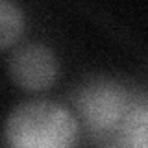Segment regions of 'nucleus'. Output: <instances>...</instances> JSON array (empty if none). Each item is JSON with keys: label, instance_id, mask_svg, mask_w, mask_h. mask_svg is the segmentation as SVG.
<instances>
[{"label": "nucleus", "instance_id": "nucleus-1", "mask_svg": "<svg viewBox=\"0 0 148 148\" xmlns=\"http://www.w3.org/2000/svg\"><path fill=\"white\" fill-rule=\"evenodd\" d=\"M80 122L71 109L50 100H30L9 113L6 148H76Z\"/></svg>", "mask_w": 148, "mask_h": 148}, {"label": "nucleus", "instance_id": "nucleus-2", "mask_svg": "<svg viewBox=\"0 0 148 148\" xmlns=\"http://www.w3.org/2000/svg\"><path fill=\"white\" fill-rule=\"evenodd\" d=\"M137 98L124 85L108 78L85 82L74 96L76 119L95 137L117 133Z\"/></svg>", "mask_w": 148, "mask_h": 148}, {"label": "nucleus", "instance_id": "nucleus-3", "mask_svg": "<svg viewBox=\"0 0 148 148\" xmlns=\"http://www.w3.org/2000/svg\"><path fill=\"white\" fill-rule=\"evenodd\" d=\"M8 72L21 89L43 91L48 89L58 78V58L46 45H21L9 58Z\"/></svg>", "mask_w": 148, "mask_h": 148}, {"label": "nucleus", "instance_id": "nucleus-4", "mask_svg": "<svg viewBox=\"0 0 148 148\" xmlns=\"http://www.w3.org/2000/svg\"><path fill=\"white\" fill-rule=\"evenodd\" d=\"M117 133L120 148H148V106L145 98L133 104Z\"/></svg>", "mask_w": 148, "mask_h": 148}, {"label": "nucleus", "instance_id": "nucleus-5", "mask_svg": "<svg viewBox=\"0 0 148 148\" xmlns=\"http://www.w3.org/2000/svg\"><path fill=\"white\" fill-rule=\"evenodd\" d=\"M24 30V13L13 2L0 0V50L15 45Z\"/></svg>", "mask_w": 148, "mask_h": 148}]
</instances>
